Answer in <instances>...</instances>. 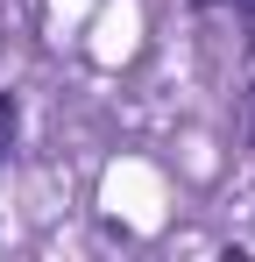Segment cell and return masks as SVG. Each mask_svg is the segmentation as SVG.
Here are the masks:
<instances>
[{"label":"cell","mask_w":255,"mask_h":262,"mask_svg":"<svg viewBox=\"0 0 255 262\" xmlns=\"http://www.w3.org/2000/svg\"><path fill=\"white\" fill-rule=\"evenodd\" d=\"M14 128H22V99H14V92H0V156H7Z\"/></svg>","instance_id":"1"},{"label":"cell","mask_w":255,"mask_h":262,"mask_svg":"<svg viewBox=\"0 0 255 262\" xmlns=\"http://www.w3.org/2000/svg\"><path fill=\"white\" fill-rule=\"evenodd\" d=\"M234 7H241V50L255 57V0H234Z\"/></svg>","instance_id":"2"},{"label":"cell","mask_w":255,"mask_h":262,"mask_svg":"<svg viewBox=\"0 0 255 262\" xmlns=\"http://www.w3.org/2000/svg\"><path fill=\"white\" fill-rule=\"evenodd\" d=\"M241 135H248V149H255V92H248V114H241Z\"/></svg>","instance_id":"3"}]
</instances>
